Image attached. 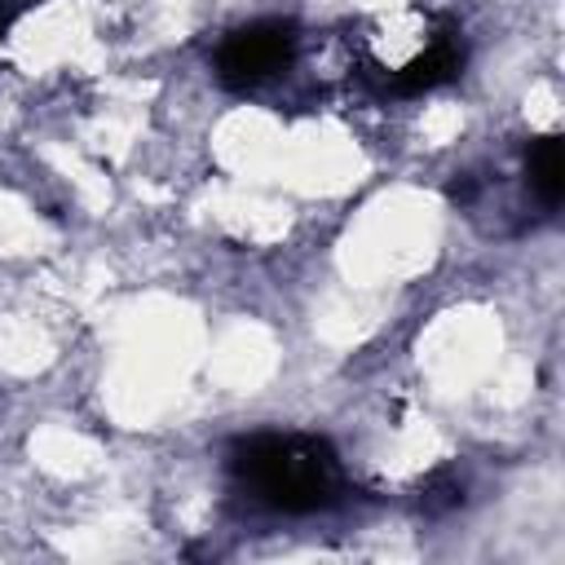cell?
Returning <instances> with one entry per match:
<instances>
[{
    "label": "cell",
    "instance_id": "3",
    "mask_svg": "<svg viewBox=\"0 0 565 565\" xmlns=\"http://www.w3.org/2000/svg\"><path fill=\"white\" fill-rule=\"evenodd\" d=\"M463 35H459V26H450V22H441L437 26V35H428L424 40V49L419 53H411L402 66H375L380 71V84H384V93H393V97H419V93H433V88H441V84H450L459 71H463Z\"/></svg>",
    "mask_w": 565,
    "mask_h": 565
},
{
    "label": "cell",
    "instance_id": "5",
    "mask_svg": "<svg viewBox=\"0 0 565 565\" xmlns=\"http://www.w3.org/2000/svg\"><path fill=\"white\" fill-rule=\"evenodd\" d=\"M459 503H463V481H459L455 472H446V468L433 472V477L419 486V508L433 512V516H437V512H450V508H459Z\"/></svg>",
    "mask_w": 565,
    "mask_h": 565
},
{
    "label": "cell",
    "instance_id": "4",
    "mask_svg": "<svg viewBox=\"0 0 565 565\" xmlns=\"http://www.w3.org/2000/svg\"><path fill=\"white\" fill-rule=\"evenodd\" d=\"M525 181H530L534 199L547 212L561 207V194H565V150H561V137H534L525 146Z\"/></svg>",
    "mask_w": 565,
    "mask_h": 565
},
{
    "label": "cell",
    "instance_id": "2",
    "mask_svg": "<svg viewBox=\"0 0 565 565\" xmlns=\"http://www.w3.org/2000/svg\"><path fill=\"white\" fill-rule=\"evenodd\" d=\"M296 44H300V35L287 18H256V22L234 26L221 40L212 71L230 93H252V88L278 79L296 62Z\"/></svg>",
    "mask_w": 565,
    "mask_h": 565
},
{
    "label": "cell",
    "instance_id": "6",
    "mask_svg": "<svg viewBox=\"0 0 565 565\" xmlns=\"http://www.w3.org/2000/svg\"><path fill=\"white\" fill-rule=\"evenodd\" d=\"M22 9H26V0H0V40H4L9 26L22 18Z\"/></svg>",
    "mask_w": 565,
    "mask_h": 565
},
{
    "label": "cell",
    "instance_id": "1",
    "mask_svg": "<svg viewBox=\"0 0 565 565\" xmlns=\"http://www.w3.org/2000/svg\"><path fill=\"white\" fill-rule=\"evenodd\" d=\"M234 481L269 512L309 516L344 499V468L327 437L313 433H252L230 446Z\"/></svg>",
    "mask_w": 565,
    "mask_h": 565
}]
</instances>
